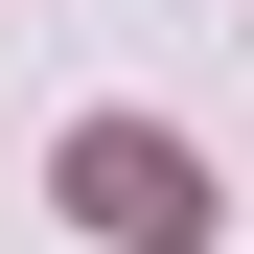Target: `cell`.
<instances>
[{
  "label": "cell",
  "instance_id": "6da1fadb",
  "mask_svg": "<svg viewBox=\"0 0 254 254\" xmlns=\"http://www.w3.org/2000/svg\"><path fill=\"white\" fill-rule=\"evenodd\" d=\"M69 231H116V254H185V231H208V162L162 139V116H93V139H69Z\"/></svg>",
  "mask_w": 254,
  "mask_h": 254
}]
</instances>
